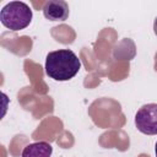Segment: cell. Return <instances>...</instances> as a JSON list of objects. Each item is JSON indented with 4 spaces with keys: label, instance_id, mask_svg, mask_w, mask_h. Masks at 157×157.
<instances>
[{
    "label": "cell",
    "instance_id": "6da1fadb",
    "mask_svg": "<svg viewBox=\"0 0 157 157\" xmlns=\"http://www.w3.org/2000/svg\"><path fill=\"white\" fill-rule=\"evenodd\" d=\"M81 69V61L70 49H59L48 53L45 74L55 81H69Z\"/></svg>",
    "mask_w": 157,
    "mask_h": 157
},
{
    "label": "cell",
    "instance_id": "7a4b0ae2",
    "mask_svg": "<svg viewBox=\"0 0 157 157\" xmlns=\"http://www.w3.org/2000/svg\"><path fill=\"white\" fill-rule=\"evenodd\" d=\"M32 17V10L27 4L22 1H11L6 4L0 11L1 23L11 31H20L26 28L31 23Z\"/></svg>",
    "mask_w": 157,
    "mask_h": 157
},
{
    "label": "cell",
    "instance_id": "3957f363",
    "mask_svg": "<svg viewBox=\"0 0 157 157\" xmlns=\"http://www.w3.org/2000/svg\"><path fill=\"white\" fill-rule=\"evenodd\" d=\"M137 130L146 135L157 134V103L144 104L135 115Z\"/></svg>",
    "mask_w": 157,
    "mask_h": 157
},
{
    "label": "cell",
    "instance_id": "277c9868",
    "mask_svg": "<svg viewBox=\"0 0 157 157\" xmlns=\"http://www.w3.org/2000/svg\"><path fill=\"white\" fill-rule=\"evenodd\" d=\"M69 12V5L64 0H49L43 6V15L49 21H65Z\"/></svg>",
    "mask_w": 157,
    "mask_h": 157
},
{
    "label": "cell",
    "instance_id": "5b68a950",
    "mask_svg": "<svg viewBox=\"0 0 157 157\" xmlns=\"http://www.w3.org/2000/svg\"><path fill=\"white\" fill-rule=\"evenodd\" d=\"M52 153V145L45 141H39L27 145L22 151V157H50Z\"/></svg>",
    "mask_w": 157,
    "mask_h": 157
},
{
    "label": "cell",
    "instance_id": "8992f818",
    "mask_svg": "<svg viewBox=\"0 0 157 157\" xmlns=\"http://www.w3.org/2000/svg\"><path fill=\"white\" fill-rule=\"evenodd\" d=\"M153 32H155V34L157 36V17L155 18V22H153Z\"/></svg>",
    "mask_w": 157,
    "mask_h": 157
},
{
    "label": "cell",
    "instance_id": "52a82bcc",
    "mask_svg": "<svg viewBox=\"0 0 157 157\" xmlns=\"http://www.w3.org/2000/svg\"><path fill=\"white\" fill-rule=\"evenodd\" d=\"M155 153H156V157H157V142H156V146H155Z\"/></svg>",
    "mask_w": 157,
    "mask_h": 157
}]
</instances>
